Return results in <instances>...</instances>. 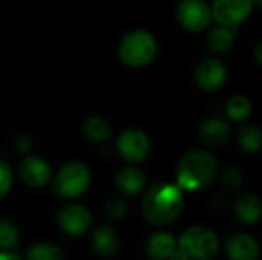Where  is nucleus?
I'll list each match as a JSON object with an SVG mask.
<instances>
[{"instance_id": "f257e3e1", "label": "nucleus", "mask_w": 262, "mask_h": 260, "mask_svg": "<svg viewBox=\"0 0 262 260\" xmlns=\"http://www.w3.org/2000/svg\"><path fill=\"white\" fill-rule=\"evenodd\" d=\"M184 207L183 190L172 182H155L146 192L141 204L146 221L157 227L173 224Z\"/></svg>"}, {"instance_id": "f03ea898", "label": "nucleus", "mask_w": 262, "mask_h": 260, "mask_svg": "<svg viewBox=\"0 0 262 260\" xmlns=\"http://www.w3.org/2000/svg\"><path fill=\"white\" fill-rule=\"evenodd\" d=\"M218 175L216 158L203 149L186 153L177 169V185L183 192H198L207 188Z\"/></svg>"}, {"instance_id": "7ed1b4c3", "label": "nucleus", "mask_w": 262, "mask_h": 260, "mask_svg": "<svg viewBox=\"0 0 262 260\" xmlns=\"http://www.w3.org/2000/svg\"><path fill=\"white\" fill-rule=\"evenodd\" d=\"M158 52V43L152 32L146 29H134L127 32L118 44L120 61L132 69L149 66Z\"/></svg>"}, {"instance_id": "20e7f679", "label": "nucleus", "mask_w": 262, "mask_h": 260, "mask_svg": "<svg viewBox=\"0 0 262 260\" xmlns=\"http://www.w3.org/2000/svg\"><path fill=\"white\" fill-rule=\"evenodd\" d=\"M52 181L54 192L64 199H75L84 195L91 185V169L81 161H69L58 169Z\"/></svg>"}, {"instance_id": "39448f33", "label": "nucleus", "mask_w": 262, "mask_h": 260, "mask_svg": "<svg viewBox=\"0 0 262 260\" xmlns=\"http://www.w3.org/2000/svg\"><path fill=\"white\" fill-rule=\"evenodd\" d=\"M177 247L189 260H213L218 256L221 245L213 230L204 225H193L180 236Z\"/></svg>"}, {"instance_id": "423d86ee", "label": "nucleus", "mask_w": 262, "mask_h": 260, "mask_svg": "<svg viewBox=\"0 0 262 260\" xmlns=\"http://www.w3.org/2000/svg\"><path fill=\"white\" fill-rule=\"evenodd\" d=\"M178 23L189 32H203L212 26V8L206 0H180L175 9Z\"/></svg>"}, {"instance_id": "0eeeda50", "label": "nucleus", "mask_w": 262, "mask_h": 260, "mask_svg": "<svg viewBox=\"0 0 262 260\" xmlns=\"http://www.w3.org/2000/svg\"><path fill=\"white\" fill-rule=\"evenodd\" d=\"M256 3V0H212L210 8L213 21L236 28L250 17Z\"/></svg>"}, {"instance_id": "6e6552de", "label": "nucleus", "mask_w": 262, "mask_h": 260, "mask_svg": "<svg viewBox=\"0 0 262 260\" xmlns=\"http://www.w3.org/2000/svg\"><path fill=\"white\" fill-rule=\"evenodd\" d=\"M117 152L129 164L143 162L150 153L149 136L140 129H127L117 138Z\"/></svg>"}, {"instance_id": "1a4fd4ad", "label": "nucleus", "mask_w": 262, "mask_h": 260, "mask_svg": "<svg viewBox=\"0 0 262 260\" xmlns=\"http://www.w3.org/2000/svg\"><path fill=\"white\" fill-rule=\"evenodd\" d=\"M57 224L69 236H83L92 225V213L81 204H68L60 208Z\"/></svg>"}, {"instance_id": "9d476101", "label": "nucleus", "mask_w": 262, "mask_h": 260, "mask_svg": "<svg viewBox=\"0 0 262 260\" xmlns=\"http://www.w3.org/2000/svg\"><path fill=\"white\" fill-rule=\"evenodd\" d=\"M227 80V69L224 63L215 57H207L200 61L195 72V83L204 92H216Z\"/></svg>"}, {"instance_id": "9b49d317", "label": "nucleus", "mask_w": 262, "mask_h": 260, "mask_svg": "<svg viewBox=\"0 0 262 260\" xmlns=\"http://www.w3.org/2000/svg\"><path fill=\"white\" fill-rule=\"evenodd\" d=\"M18 175L26 185L32 188H41L51 182L52 169L46 159L40 156L28 155L23 158V161L18 166Z\"/></svg>"}, {"instance_id": "f8f14e48", "label": "nucleus", "mask_w": 262, "mask_h": 260, "mask_svg": "<svg viewBox=\"0 0 262 260\" xmlns=\"http://www.w3.org/2000/svg\"><path fill=\"white\" fill-rule=\"evenodd\" d=\"M232 135L230 124L223 118H209L198 129V138L207 149L223 147Z\"/></svg>"}, {"instance_id": "ddd939ff", "label": "nucleus", "mask_w": 262, "mask_h": 260, "mask_svg": "<svg viewBox=\"0 0 262 260\" xmlns=\"http://www.w3.org/2000/svg\"><path fill=\"white\" fill-rule=\"evenodd\" d=\"M226 251L230 260H258L261 247L249 233H233L226 244Z\"/></svg>"}, {"instance_id": "4468645a", "label": "nucleus", "mask_w": 262, "mask_h": 260, "mask_svg": "<svg viewBox=\"0 0 262 260\" xmlns=\"http://www.w3.org/2000/svg\"><path fill=\"white\" fill-rule=\"evenodd\" d=\"M117 188L126 196H135L141 193L146 187V175L141 169L130 166L121 169L115 176Z\"/></svg>"}, {"instance_id": "2eb2a0df", "label": "nucleus", "mask_w": 262, "mask_h": 260, "mask_svg": "<svg viewBox=\"0 0 262 260\" xmlns=\"http://www.w3.org/2000/svg\"><path fill=\"white\" fill-rule=\"evenodd\" d=\"M94 251L101 257H112L120 250V239L117 231L111 225H100L91 239Z\"/></svg>"}, {"instance_id": "dca6fc26", "label": "nucleus", "mask_w": 262, "mask_h": 260, "mask_svg": "<svg viewBox=\"0 0 262 260\" xmlns=\"http://www.w3.org/2000/svg\"><path fill=\"white\" fill-rule=\"evenodd\" d=\"M177 250V239L167 231H157L146 242V254L150 260H167Z\"/></svg>"}, {"instance_id": "f3484780", "label": "nucleus", "mask_w": 262, "mask_h": 260, "mask_svg": "<svg viewBox=\"0 0 262 260\" xmlns=\"http://www.w3.org/2000/svg\"><path fill=\"white\" fill-rule=\"evenodd\" d=\"M206 43L213 54L229 52L235 44V28H229L216 23V26L209 28Z\"/></svg>"}, {"instance_id": "a211bd4d", "label": "nucleus", "mask_w": 262, "mask_h": 260, "mask_svg": "<svg viewBox=\"0 0 262 260\" xmlns=\"http://www.w3.org/2000/svg\"><path fill=\"white\" fill-rule=\"evenodd\" d=\"M235 215L244 224H256L262 216L261 201L253 193L241 195L235 202Z\"/></svg>"}, {"instance_id": "6ab92c4d", "label": "nucleus", "mask_w": 262, "mask_h": 260, "mask_svg": "<svg viewBox=\"0 0 262 260\" xmlns=\"http://www.w3.org/2000/svg\"><path fill=\"white\" fill-rule=\"evenodd\" d=\"M238 143L247 153H256L261 150L262 133L255 124H243L238 130Z\"/></svg>"}, {"instance_id": "aec40b11", "label": "nucleus", "mask_w": 262, "mask_h": 260, "mask_svg": "<svg viewBox=\"0 0 262 260\" xmlns=\"http://www.w3.org/2000/svg\"><path fill=\"white\" fill-rule=\"evenodd\" d=\"M83 133L92 143H104L111 136V124L101 116H91L83 124Z\"/></svg>"}, {"instance_id": "412c9836", "label": "nucleus", "mask_w": 262, "mask_h": 260, "mask_svg": "<svg viewBox=\"0 0 262 260\" xmlns=\"http://www.w3.org/2000/svg\"><path fill=\"white\" fill-rule=\"evenodd\" d=\"M25 260H64V251L55 244L40 242L26 251Z\"/></svg>"}, {"instance_id": "4be33fe9", "label": "nucleus", "mask_w": 262, "mask_h": 260, "mask_svg": "<svg viewBox=\"0 0 262 260\" xmlns=\"http://www.w3.org/2000/svg\"><path fill=\"white\" fill-rule=\"evenodd\" d=\"M226 113L232 121H246L252 113V104L246 97L235 95L227 101Z\"/></svg>"}, {"instance_id": "5701e85b", "label": "nucleus", "mask_w": 262, "mask_h": 260, "mask_svg": "<svg viewBox=\"0 0 262 260\" xmlns=\"http://www.w3.org/2000/svg\"><path fill=\"white\" fill-rule=\"evenodd\" d=\"M20 241L18 228L6 219H0V251H11Z\"/></svg>"}, {"instance_id": "b1692460", "label": "nucleus", "mask_w": 262, "mask_h": 260, "mask_svg": "<svg viewBox=\"0 0 262 260\" xmlns=\"http://www.w3.org/2000/svg\"><path fill=\"white\" fill-rule=\"evenodd\" d=\"M221 182L224 185V188H227L229 192H235L241 187L243 184V173L238 167L235 166H229L224 169V172L221 173Z\"/></svg>"}, {"instance_id": "393cba45", "label": "nucleus", "mask_w": 262, "mask_h": 260, "mask_svg": "<svg viewBox=\"0 0 262 260\" xmlns=\"http://www.w3.org/2000/svg\"><path fill=\"white\" fill-rule=\"evenodd\" d=\"M127 213V205L123 199H109L104 205V215L112 219V221H120L126 216Z\"/></svg>"}, {"instance_id": "a878e982", "label": "nucleus", "mask_w": 262, "mask_h": 260, "mask_svg": "<svg viewBox=\"0 0 262 260\" xmlns=\"http://www.w3.org/2000/svg\"><path fill=\"white\" fill-rule=\"evenodd\" d=\"M12 181H14L12 169L9 167L8 162L0 159V199L9 193V190L12 187Z\"/></svg>"}, {"instance_id": "bb28decb", "label": "nucleus", "mask_w": 262, "mask_h": 260, "mask_svg": "<svg viewBox=\"0 0 262 260\" xmlns=\"http://www.w3.org/2000/svg\"><path fill=\"white\" fill-rule=\"evenodd\" d=\"M31 146H32V143H31V138L28 135H15V138H14V147H15L17 152L28 153L31 150Z\"/></svg>"}, {"instance_id": "cd10ccee", "label": "nucleus", "mask_w": 262, "mask_h": 260, "mask_svg": "<svg viewBox=\"0 0 262 260\" xmlns=\"http://www.w3.org/2000/svg\"><path fill=\"white\" fill-rule=\"evenodd\" d=\"M0 260H23L12 251H0Z\"/></svg>"}, {"instance_id": "c85d7f7f", "label": "nucleus", "mask_w": 262, "mask_h": 260, "mask_svg": "<svg viewBox=\"0 0 262 260\" xmlns=\"http://www.w3.org/2000/svg\"><path fill=\"white\" fill-rule=\"evenodd\" d=\"M167 260H189V257H187V256H186V254H184V253L177 247V250L172 253V256H170Z\"/></svg>"}]
</instances>
